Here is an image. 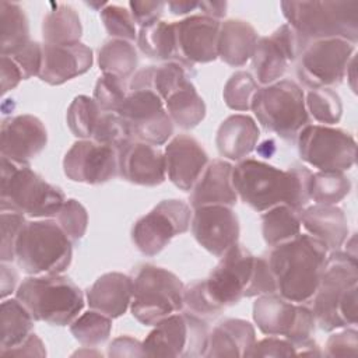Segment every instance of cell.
Returning a JSON list of instances; mask_svg holds the SVG:
<instances>
[{"mask_svg":"<svg viewBox=\"0 0 358 358\" xmlns=\"http://www.w3.org/2000/svg\"><path fill=\"white\" fill-rule=\"evenodd\" d=\"M193 285L207 315H217L242 298L277 292L266 257L253 256L239 243L220 257L206 280L196 281Z\"/></svg>","mask_w":358,"mask_h":358,"instance_id":"6da1fadb","label":"cell"},{"mask_svg":"<svg viewBox=\"0 0 358 358\" xmlns=\"http://www.w3.org/2000/svg\"><path fill=\"white\" fill-rule=\"evenodd\" d=\"M312 172L305 166L280 169L257 159L245 158L232 169L238 197L257 213L285 204L301 211L310 200Z\"/></svg>","mask_w":358,"mask_h":358,"instance_id":"7a4b0ae2","label":"cell"},{"mask_svg":"<svg viewBox=\"0 0 358 358\" xmlns=\"http://www.w3.org/2000/svg\"><path fill=\"white\" fill-rule=\"evenodd\" d=\"M329 249L309 234L273 246L266 257L275 281L277 294L303 303L313 298L327 263Z\"/></svg>","mask_w":358,"mask_h":358,"instance_id":"3957f363","label":"cell"},{"mask_svg":"<svg viewBox=\"0 0 358 358\" xmlns=\"http://www.w3.org/2000/svg\"><path fill=\"white\" fill-rule=\"evenodd\" d=\"M358 263L357 256L333 250L312 298L316 324L326 331L357 323Z\"/></svg>","mask_w":358,"mask_h":358,"instance_id":"277c9868","label":"cell"},{"mask_svg":"<svg viewBox=\"0 0 358 358\" xmlns=\"http://www.w3.org/2000/svg\"><path fill=\"white\" fill-rule=\"evenodd\" d=\"M287 24L296 35L299 49L320 39L358 41V0L281 1Z\"/></svg>","mask_w":358,"mask_h":358,"instance_id":"5b68a950","label":"cell"},{"mask_svg":"<svg viewBox=\"0 0 358 358\" xmlns=\"http://www.w3.org/2000/svg\"><path fill=\"white\" fill-rule=\"evenodd\" d=\"M66 196L48 183L29 165H18L1 157L0 210H11L34 218L56 217Z\"/></svg>","mask_w":358,"mask_h":358,"instance_id":"8992f818","label":"cell"},{"mask_svg":"<svg viewBox=\"0 0 358 358\" xmlns=\"http://www.w3.org/2000/svg\"><path fill=\"white\" fill-rule=\"evenodd\" d=\"M15 298L38 322L70 324L84 308V295L76 282L62 274L32 275L22 280Z\"/></svg>","mask_w":358,"mask_h":358,"instance_id":"52a82bcc","label":"cell"},{"mask_svg":"<svg viewBox=\"0 0 358 358\" xmlns=\"http://www.w3.org/2000/svg\"><path fill=\"white\" fill-rule=\"evenodd\" d=\"M71 242L56 220L27 221L15 242V262L31 275L62 274L73 259Z\"/></svg>","mask_w":358,"mask_h":358,"instance_id":"ba28073f","label":"cell"},{"mask_svg":"<svg viewBox=\"0 0 358 358\" xmlns=\"http://www.w3.org/2000/svg\"><path fill=\"white\" fill-rule=\"evenodd\" d=\"M250 110L266 130L284 140L296 138L298 133L309 124L305 92L292 80H278L259 87Z\"/></svg>","mask_w":358,"mask_h":358,"instance_id":"9c48e42d","label":"cell"},{"mask_svg":"<svg viewBox=\"0 0 358 358\" xmlns=\"http://www.w3.org/2000/svg\"><path fill=\"white\" fill-rule=\"evenodd\" d=\"M185 285L172 271L152 264L141 266L133 277L130 310L144 326L180 312L183 308Z\"/></svg>","mask_w":358,"mask_h":358,"instance_id":"30bf717a","label":"cell"},{"mask_svg":"<svg viewBox=\"0 0 358 358\" xmlns=\"http://www.w3.org/2000/svg\"><path fill=\"white\" fill-rule=\"evenodd\" d=\"M208 341L207 323L192 312H176L157 324L143 341L145 357H204Z\"/></svg>","mask_w":358,"mask_h":358,"instance_id":"8fae6325","label":"cell"},{"mask_svg":"<svg viewBox=\"0 0 358 358\" xmlns=\"http://www.w3.org/2000/svg\"><path fill=\"white\" fill-rule=\"evenodd\" d=\"M303 162L320 172H345L357 158V141L348 133L324 124H306L296 136Z\"/></svg>","mask_w":358,"mask_h":358,"instance_id":"7c38bea8","label":"cell"},{"mask_svg":"<svg viewBox=\"0 0 358 358\" xmlns=\"http://www.w3.org/2000/svg\"><path fill=\"white\" fill-rule=\"evenodd\" d=\"M253 320L263 334L282 336L295 348L310 340L316 326V319L310 308L291 302L277 292L257 296L253 303Z\"/></svg>","mask_w":358,"mask_h":358,"instance_id":"4fadbf2b","label":"cell"},{"mask_svg":"<svg viewBox=\"0 0 358 358\" xmlns=\"http://www.w3.org/2000/svg\"><path fill=\"white\" fill-rule=\"evenodd\" d=\"M355 45L345 39H320L308 43L299 53L296 74L310 90L331 88L340 84L348 63L355 56Z\"/></svg>","mask_w":358,"mask_h":358,"instance_id":"5bb4252c","label":"cell"},{"mask_svg":"<svg viewBox=\"0 0 358 358\" xmlns=\"http://www.w3.org/2000/svg\"><path fill=\"white\" fill-rule=\"evenodd\" d=\"M190 206L178 199L162 200L138 218L131 229V241L145 256L158 255L176 235L185 234L192 222Z\"/></svg>","mask_w":358,"mask_h":358,"instance_id":"9a60e30c","label":"cell"},{"mask_svg":"<svg viewBox=\"0 0 358 358\" xmlns=\"http://www.w3.org/2000/svg\"><path fill=\"white\" fill-rule=\"evenodd\" d=\"M116 113L127 123L133 140L158 147L173 134V122L165 103L151 90L129 91Z\"/></svg>","mask_w":358,"mask_h":358,"instance_id":"2e32d148","label":"cell"},{"mask_svg":"<svg viewBox=\"0 0 358 358\" xmlns=\"http://www.w3.org/2000/svg\"><path fill=\"white\" fill-rule=\"evenodd\" d=\"M64 175L87 185H101L113 179L117 172V150L98 144L91 138L76 141L63 158Z\"/></svg>","mask_w":358,"mask_h":358,"instance_id":"e0dca14e","label":"cell"},{"mask_svg":"<svg viewBox=\"0 0 358 358\" xmlns=\"http://www.w3.org/2000/svg\"><path fill=\"white\" fill-rule=\"evenodd\" d=\"M299 53L296 35L288 24L281 25L268 36L259 38L252 56L256 81L262 85L278 81Z\"/></svg>","mask_w":358,"mask_h":358,"instance_id":"ac0fdd59","label":"cell"},{"mask_svg":"<svg viewBox=\"0 0 358 358\" xmlns=\"http://www.w3.org/2000/svg\"><path fill=\"white\" fill-rule=\"evenodd\" d=\"M190 227L197 243L218 259L238 243L239 221L228 206L193 208Z\"/></svg>","mask_w":358,"mask_h":358,"instance_id":"d6986e66","label":"cell"},{"mask_svg":"<svg viewBox=\"0 0 358 358\" xmlns=\"http://www.w3.org/2000/svg\"><path fill=\"white\" fill-rule=\"evenodd\" d=\"M220 27V20L203 14H193L173 22L179 60L192 66L214 62L218 57Z\"/></svg>","mask_w":358,"mask_h":358,"instance_id":"ffe728a7","label":"cell"},{"mask_svg":"<svg viewBox=\"0 0 358 358\" xmlns=\"http://www.w3.org/2000/svg\"><path fill=\"white\" fill-rule=\"evenodd\" d=\"M48 143V131L41 119L34 115H18L1 122L0 152L1 157L28 165Z\"/></svg>","mask_w":358,"mask_h":358,"instance_id":"44dd1931","label":"cell"},{"mask_svg":"<svg viewBox=\"0 0 358 358\" xmlns=\"http://www.w3.org/2000/svg\"><path fill=\"white\" fill-rule=\"evenodd\" d=\"M119 175L138 186H158L166 179L164 152L151 144L130 140L117 148Z\"/></svg>","mask_w":358,"mask_h":358,"instance_id":"7402d4cb","label":"cell"},{"mask_svg":"<svg viewBox=\"0 0 358 358\" xmlns=\"http://www.w3.org/2000/svg\"><path fill=\"white\" fill-rule=\"evenodd\" d=\"M164 157L168 179L183 192L193 189L208 164L206 150L187 134L175 136L165 145Z\"/></svg>","mask_w":358,"mask_h":358,"instance_id":"603a6c76","label":"cell"},{"mask_svg":"<svg viewBox=\"0 0 358 358\" xmlns=\"http://www.w3.org/2000/svg\"><path fill=\"white\" fill-rule=\"evenodd\" d=\"M94 62L92 50L83 42L67 45L43 43L39 78L49 85H62L84 73Z\"/></svg>","mask_w":358,"mask_h":358,"instance_id":"cb8c5ba5","label":"cell"},{"mask_svg":"<svg viewBox=\"0 0 358 358\" xmlns=\"http://www.w3.org/2000/svg\"><path fill=\"white\" fill-rule=\"evenodd\" d=\"M232 164L225 159H214L208 162L192 189L190 206L193 208L203 206L232 207L238 200L232 183Z\"/></svg>","mask_w":358,"mask_h":358,"instance_id":"d4e9b609","label":"cell"},{"mask_svg":"<svg viewBox=\"0 0 358 358\" xmlns=\"http://www.w3.org/2000/svg\"><path fill=\"white\" fill-rule=\"evenodd\" d=\"M301 225L309 235L319 239L333 252L348 239L347 217L336 204H313L299 211Z\"/></svg>","mask_w":358,"mask_h":358,"instance_id":"484cf974","label":"cell"},{"mask_svg":"<svg viewBox=\"0 0 358 358\" xmlns=\"http://www.w3.org/2000/svg\"><path fill=\"white\" fill-rule=\"evenodd\" d=\"M133 278L117 271L105 273L87 291L90 309L98 310L110 319L122 316L131 302Z\"/></svg>","mask_w":358,"mask_h":358,"instance_id":"4316f807","label":"cell"},{"mask_svg":"<svg viewBox=\"0 0 358 358\" xmlns=\"http://www.w3.org/2000/svg\"><path fill=\"white\" fill-rule=\"evenodd\" d=\"M259 137L260 130L255 119L248 115L235 113L220 124L215 145L221 157L239 162L256 148Z\"/></svg>","mask_w":358,"mask_h":358,"instance_id":"83f0119b","label":"cell"},{"mask_svg":"<svg viewBox=\"0 0 358 358\" xmlns=\"http://www.w3.org/2000/svg\"><path fill=\"white\" fill-rule=\"evenodd\" d=\"M256 343V331L250 322L227 319L208 334L204 357H248Z\"/></svg>","mask_w":358,"mask_h":358,"instance_id":"f1b7e54d","label":"cell"},{"mask_svg":"<svg viewBox=\"0 0 358 358\" xmlns=\"http://www.w3.org/2000/svg\"><path fill=\"white\" fill-rule=\"evenodd\" d=\"M259 35L248 21L231 18L221 22L218 57L232 67H241L252 59Z\"/></svg>","mask_w":358,"mask_h":358,"instance_id":"f546056e","label":"cell"},{"mask_svg":"<svg viewBox=\"0 0 358 358\" xmlns=\"http://www.w3.org/2000/svg\"><path fill=\"white\" fill-rule=\"evenodd\" d=\"M192 74H194L192 64L171 60L162 63L161 66H148L138 70L133 76L129 90H151L162 101H165L183 83L189 81Z\"/></svg>","mask_w":358,"mask_h":358,"instance_id":"4dcf8cb0","label":"cell"},{"mask_svg":"<svg viewBox=\"0 0 358 358\" xmlns=\"http://www.w3.org/2000/svg\"><path fill=\"white\" fill-rule=\"evenodd\" d=\"M42 22V36L49 45H67L80 42L83 25L78 13L69 4L50 3Z\"/></svg>","mask_w":358,"mask_h":358,"instance_id":"1f68e13d","label":"cell"},{"mask_svg":"<svg viewBox=\"0 0 358 358\" xmlns=\"http://www.w3.org/2000/svg\"><path fill=\"white\" fill-rule=\"evenodd\" d=\"M171 120L183 130H190L206 117V103L189 80L173 91L165 101Z\"/></svg>","mask_w":358,"mask_h":358,"instance_id":"d6a6232c","label":"cell"},{"mask_svg":"<svg viewBox=\"0 0 358 358\" xmlns=\"http://www.w3.org/2000/svg\"><path fill=\"white\" fill-rule=\"evenodd\" d=\"M34 317L17 299H3L0 305V352L22 343L34 329Z\"/></svg>","mask_w":358,"mask_h":358,"instance_id":"836d02e7","label":"cell"},{"mask_svg":"<svg viewBox=\"0 0 358 358\" xmlns=\"http://www.w3.org/2000/svg\"><path fill=\"white\" fill-rule=\"evenodd\" d=\"M29 39L28 18L18 3L0 1V52L11 56L22 49Z\"/></svg>","mask_w":358,"mask_h":358,"instance_id":"e575fe53","label":"cell"},{"mask_svg":"<svg viewBox=\"0 0 358 358\" xmlns=\"http://www.w3.org/2000/svg\"><path fill=\"white\" fill-rule=\"evenodd\" d=\"M136 41L140 50L151 59L164 62H180L176 50L173 22L159 20L148 27H143L140 28Z\"/></svg>","mask_w":358,"mask_h":358,"instance_id":"d590c367","label":"cell"},{"mask_svg":"<svg viewBox=\"0 0 358 358\" xmlns=\"http://www.w3.org/2000/svg\"><path fill=\"white\" fill-rule=\"evenodd\" d=\"M299 213L285 204L268 208L262 214V234L268 246H277L301 234Z\"/></svg>","mask_w":358,"mask_h":358,"instance_id":"8d00e7d4","label":"cell"},{"mask_svg":"<svg viewBox=\"0 0 358 358\" xmlns=\"http://www.w3.org/2000/svg\"><path fill=\"white\" fill-rule=\"evenodd\" d=\"M137 52L134 45L123 39H109L98 52V66L105 74L126 80L137 67Z\"/></svg>","mask_w":358,"mask_h":358,"instance_id":"74e56055","label":"cell"},{"mask_svg":"<svg viewBox=\"0 0 358 358\" xmlns=\"http://www.w3.org/2000/svg\"><path fill=\"white\" fill-rule=\"evenodd\" d=\"M112 330V319L98 310H88L70 323L71 336L83 347H96L105 343Z\"/></svg>","mask_w":358,"mask_h":358,"instance_id":"f35d334b","label":"cell"},{"mask_svg":"<svg viewBox=\"0 0 358 358\" xmlns=\"http://www.w3.org/2000/svg\"><path fill=\"white\" fill-rule=\"evenodd\" d=\"M351 190V182L344 172H315L310 179V200L316 204H337Z\"/></svg>","mask_w":358,"mask_h":358,"instance_id":"ab89813d","label":"cell"},{"mask_svg":"<svg viewBox=\"0 0 358 358\" xmlns=\"http://www.w3.org/2000/svg\"><path fill=\"white\" fill-rule=\"evenodd\" d=\"M101 113L102 110L94 98L77 95L67 109V126L76 137L81 140L91 138Z\"/></svg>","mask_w":358,"mask_h":358,"instance_id":"60d3db41","label":"cell"},{"mask_svg":"<svg viewBox=\"0 0 358 358\" xmlns=\"http://www.w3.org/2000/svg\"><path fill=\"white\" fill-rule=\"evenodd\" d=\"M308 113L319 123L331 126L340 122L343 115V102L333 88L310 90L305 96Z\"/></svg>","mask_w":358,"mask_h":358,"instance_id":"b9f144b4","label":"cell"},{"mask_svg":"<svg viewBox=\"0 0 358 358\" xmlns=\"http://www.w3.org/2000/svg\"><path fill=\"white\" fill-rule=\"evenodd\" d=\"M257 90V81L250 73L235 71L224 85L222 98L229 109L246 112L250 110L252 101Z\"/></svg>","mask_w":358,"mask_h":358,"instance_id":"7bdbcfd3","label":"cell"},{"mask_svg":"<svg viewBox=\"0 0 358 358\" xmlns=\"http://www.w3.org/2000/svg\"><path fill=\"white\" fill-rule=\"evenodd\" d=\"M91 140L117 150L133 137L127 123L116 112H102Z\"/></svg>","mask_w":358,"mask_h":358,"instance_id":"ee69618b","label":"cell"},{"mask_svg":"<svg viewBox=\"0 0 358 358\" xmlns=\"http://www.w3.org/2000/svg\"><path fill=\"white\" fill-rule=\"evenodd\" d=\"M99 15L105 29L113 39H123L129 42L137 39L136 22L130 14V10L108 3L99 11Z\"/></svg>","mask_w":358,"mask_h":358,"instance_id":"f6af8a7d","label":"cell"},{"mask_svg":"<svg viewBox=\"0 0 358 358\" xmlns=\"http://www.w3.org/2000/svg\"><path fill=\"white\" fill-rule=\"evenodd\" d=\"M127 95L124 80L112 74H105L96 80L94 88V101L102 112H117Z\"/></svg>","mask_w":358,"mask_h":358,"instance_id":"bcb514c9","label":"cell"},{"mask_svg":"<svg viewBox=\"0 0 358 358\" xmlns=\"http://www.w3.org/2000/svg\"><path fill=\"white\" fill-rule=\"evenodd\" d=\"M55 220L73 242L80 241L85 235L88 227V213L85 207L76 199H66Z\"/></svg>","mask_w":358,"mask_h":358,"instance_id":"7dc6e473","label":"cell"},{"mask_svg":"<svg viewBox=\"0 0 358 358\" xmlns=\"http://www.w3.org/2000/svg\"><path fill=\"white\" fill-rule=\"evenodd\" d=\"M0 228H1V243H0V260L4 263H11L15 260V242L20 231L25 225V217L21 213L3 210L0 214Z\"/></svg>","mask_w":358,"mask_h":358,"instance_id":"c3c4849f","label":"cell"},{"mask_svg":"<svg viewBox=\"0 0 358 358\" xmlns=\"http://www.w3.org/2000/svg\"><path fill=\"white\" fill-rule=\"evenodd\" d=\"M42 49L43 45L36 41H31L22 49L10 56L20 67L24 80L39 76L42 67Z\"/></svg>","mask_w":358,"mask_h":358,"instance_id":"681fc988","label":"cell"},{"mask_svg":"<svg viewBox=\"0 0 358 358\" xmlns=\"http://www.w3.org/2000/svg\"><path fill=\"white\" fill-rule=\"evenodd\" d=\"M324 347V355L327 357H355L358 352V333L355 329H344L331 334Z\"/></svg>","mask_w":358,"mask_h":358,"instance_id":"f907efd6","label":"cell"},{"mask_svg":"<svg viewBox=\"0 0 358 358\" xmlns=\"http://www.w3.org/2000/svg\"><path fill=\"white\" fill-rule=\"evenodd\" d=\"M296 355L295 345L277 336H268L260 341H256L248 357H291Z\"/></svg>","mask_w":358,"mask_h":358,"instance_id":"816d5d0a","label":"cell"},{"mask_svg":"<svg viewBox=\"0 0 358 358\" xmlns=\"http://www.w3.org/2000/svg\"><path fill=\"white\" fill-rule=\"evenodd\" d=\"M130 14L140 28L159 21L166 3L164 1H129Z\"/></svg>","mask_w":358,"mask_h":358,"instance_id":"f5cc1de1","label":"cell"},{"mask_svg":"<svg viewBox=\"0 0 358 358\" xmlns=\"http://www.w3.org/2000/svg\"><path fill=\"white\" fill-rule=\"evenodd\" d=\"M109 357H145L143 343L130 336H120L112 340L108 348Z\"/></svg>","mask_w":358,"mask_h":358,"instance_id":"db71d44e","label":"cell"},{"mask_svg":"<svg viewBox=\"0 0 358 358\" xmlns=\"http://www.w3.org/2000/svg\"><path fill=\"white\" fill-rule=\"evenodd\" d=\"M1 357H45L46 355V348L42 340L35 334L31 333L22 343L18 345L6 350L0 352Z\"/></svg>","mask_w":358,"mask_h":358,"instance_id":"11a10c76","label":"cell"},{"mask_svg":"<svg viewBox=\"0 0 358 358\" xmlns=\"http://www.w3.org/2000/svg\"><path fill=\"white\" fill-rule=\"evenodd\" d=\"M0 78H1V95H6L8 91L14 90L22 78V73L13 57L1 56L0 57Z\"/></svg>","mask_w":358,"mask_h":358,"instance_id":"9f6ffc18","label":"cell"},{"mask_svg":"<svg viewBox=\"0 0 358 358\" xmlns=\"http://www.w3.org/2000/svg\"><path fill=\"white\" fill-rule=\"evenodd\" d=\"M0 295L1 299H6L11 292H14L17 281H18V274L14 270L13 266H10L8 263L1 262L0 264Z\"/></svg>","mask_w":358,"mask_h":358,"instance_id":"6f0895ef","label":"cell"},{"mask_svg":"<svg viewBox=\"0 0 358 358\" xmlns=\"http://www.w3.org/2000/svg\"><path fill=\"white\" fill-rule=\"evenodd\" d=\"M227 1H199V8L203 15L221 20L227 13Z\"/></svg>","mask_w":358,"mask_h":358,"instance_id":"680465c9","label":"cell"},{"mask_svg":"<svg viewBox=\"0 0 358 358\" xmlns=\"http://www.w3.org/2000/svg\"><path fill=\"white\" fill-rule=\"evenodd\" d=\"M166 7L175 15H185L199 8V1H193V0L192 1H168Z\"/></svg>","mask_w":358,"mask_h":358,"instance_id":"91938a15","label":"cell"},{"mask_svg":"<svg viewBox=\"0 0 358 358\" xmlns=\"http://www.w3.org/2000/svg\"><path fill=\"white\" fill-rule=\"evenodd\" d=\"M345 76H347V80H348V83H350V87H351V90H352V92H357V85H355V81H357V78H355V56H354V57L351 59V62L348 63Z\"/></svg>","mask_w":358,"mask_h":358,"instance_id":"94428289","label":"cell"},{"mask_svg":"<svg viewBox=\"0 0 358 358\" xmlns=\"http://www.w3.org/2000/svg\"><path fill=\"white\" fill-rule=\"evenodd\" d=\"M83 354H84V355H98V357L101 355V352H96V351H88V350H85L84 352H83V351H77V352H74L73 355H83Z\"/></svg>","mask_w":358,"mask_h":358,"instance_id":"6125c7cd","label":"cell"}]
</instances>
